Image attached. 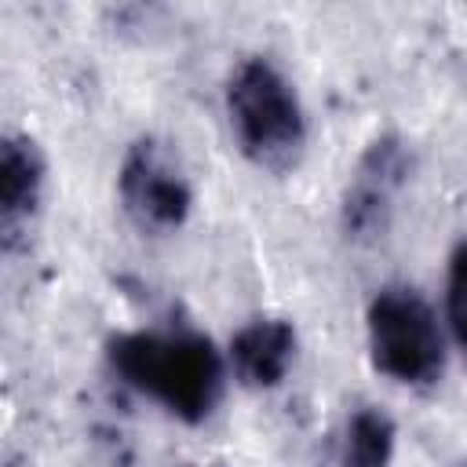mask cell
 Listing matches in <instances>:
<instances>
[{"mask_svg": "<svg viewBox=\"0 0 467 467\" xmlns=\"http://www.w3.org/2000/svg\"><path fill=\"white\" fill-rule=\"evenodd\" d=\"M113 376L182 423H204L226 387V361L204 332L131 328L106 339Z\"/></svg>", "mask_w": 467, "mask_h": 467, "instance_id": "1", "label": "cell"}, {"mask_svg": "<svg viewBox=\"0 0 467 467\" xmlns=\"http://www.w3.org/2000/svg\"><path fill=\"white\" fill-rule=\"evenodd\" d=\"M223 109L237 153L270 175H288L299 168L310 124L296 84L266 55H244L230 66L223 84Z\"/></svg>", "mask_w": 467, "mask_h": 467, "instance_id": "2", "label": "cell"}, {"mask_svg": "<svg viewBox=\"0 0 467 467\" xmlns=\"http://www.w3.org/2000/svg\"><path fill=\"white\" fill-rule=\"evenodd\" d=\"M368 361L398 387L427 390L445 376V332L431 299L401 281L376 288L365 306Z\"/></svg>", "mask_w": 467, "mask_h": 467, "instance_id": "3", "label": "cell"}, {"mask_svg": "<svg viewBox=\"0 0 467 467\" xmlns=\"http://www.w3.org/2000/svg\"><path fill=\"white\" fill-rule=\"evenodd\" d=\"M117 197L128 223L150 237L182 230L193 212V182L171 142L161 135H139L128 142L117 164Z\"/></svg>", "mask_w": 467, "mask_h": 467, "instance_id": "4", "label": "cell"}, {"mask_svg": "<svg viewBox=\"0 0 467 467\" xmlns=\"http://www.w3.org/2000/svg\"><path fill=\"white\" fill-rule=\"evenodd\" d=\"M412 164V146L398 131H379L361 146L339 193V230L350 244H376L387 237Z\"/></svg>", "mask_w": 467, "mask_h": 467, "instance_id": "5", "label": "cell"}, {"mask_svg": "<svg viewBox=\"0 0 467 467\" xmlns=\"http://www.w3.org/2000/svg\"><path fill=\"white\" fill-rule=\"evenodd\" d=\"M47 186V157L36 139L7 131L0 142V241L4 252H15L29 223L40 212Z\"/></svg>", "mask_w": 467, "mask_h": 467, "instance_id": "6", "label": "cell"}, {"mask_svg": "<svg viewBox=\"0 0 467 467\" xmlns=\"http://www.w3.org/2000/svg\"><path fill=\"white\" fill-rule=\"evenodd\" d=\"M296 350H299L296 325L288 317H277V314H259L230 336L226 361H230V372L241 387L274 390L285 383V376L296 361Z\"/></svg>", "mask_w": 467, "mask_h": 467, "instance_id": "7", "label": "cell"}, {"mask_svg": "<svg viewBox=\"0 0 467 467\" xmlns=\"http://www.w3.org/2000/svg\"><path fill=\"white\" fill-rule=\"evenodd\" d=\"M398 452V423L379 405H358L339 438V463L343 467H390Z\"/></svg>", "mask_w": 467, "mask_h": 467, "instance_id": "8", "label": "cell"}, {"mask_svg": "<svg viewBox=\"0 0 467 467\" xmlns=\"http://www.w3.org/2000/svg\"><path fill=\"white\" fill-rule=\"evenodd\" d=\"M445 321L456 336V343L467 350V237L456 241L449 252V270H445Z\"/></svg>", "mask_w": 467, "mask_h": 467, "instance_id": "9", "label": "cell"}, {"mask_svg": "<svg viewBox=\"0 0 467 467\" xmlns=\"http://www.w3.org/2000/svg\"><path fill=\"white\" fill-rule=\"evenodd\" d=\"M182 467H201V463H182Z\"/></svg>", "mask_w": 467, "mask_h": 467, "instance_id": "10", "label": "cell"}, {"mask_svg": "<svg viewBox=\"0 0 467 467\" xmlns=\"http://www.w3.org/2000/svg\"><path fill=\"white\" fill-rule=\"evenodd\" d=\"M460 467H467V460H460Z\"/></svg>", "mask_w": 467, "mask_h": 467, "instance_id": "11", "label": "cell"}]
</instances>
